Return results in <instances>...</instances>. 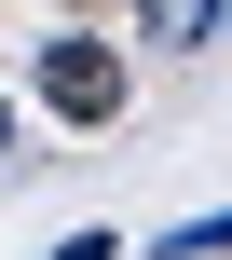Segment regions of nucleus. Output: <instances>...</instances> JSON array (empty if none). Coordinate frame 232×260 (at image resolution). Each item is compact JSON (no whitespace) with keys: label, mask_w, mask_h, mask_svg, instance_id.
I'll return each instance as SVG.
<instances>
[{"label":"nucleus","mask_w":232,"mask_h":260,"mask_svg":"<svg viewBox=\"0 0 232 260\" xmlns=\"http://www.w3.org/2000/svg\"><path fill=\"white\" fill-rule=\"evenodd\" d=\"M232 27V0H137V41H178V55H191V41H219Z\"/></svg>","instance_id":"2"},{"label":"nucleus","mask_w":232,"mask_h":260,"mask_svg":"<svg viewBox=\"0 0 232 260\" xmlns=\"http://www.w3.org/2000/svg\"><path fill=\"white\" fill-rule=\"evenodd\" d=\"M0 151H14V96H0Z\"/></svg>","instance_id":"5"},{"label":"nucleus","mask_w":232,"mask_h":260,"mask_svg":"<svg viewBox=\"0 0 232 260\" xmlns=\"http://www.w3.org/2000/svg\"><path fill=\"white\" fill-rule=\"evenodd\" d=\"M55 260H123V233H68V247H55Z\"/></svg>","instance_id":"4"},{"label":"nucleus","mask_w":232,"mask_h":260,"mask_svg":"<svg viewBox=\"0 0 232 260\" xmlns=\"http://www.w3.org/2000/svg\"><path fill=\"white\" fill-rule=\"evenodd\" d=\"M27 96L55 110V123H123V55L96 41V27H41V55H27Z\"/></svg>","instance_id":"1"},{"label":"nucleus","mask_w":232,"mask_h":260,"mask_svg":"<svg viewBox=\"0 0 232 260\" xmlns=\"http://www.w3.org/2000/svg\"><path fill=\"white\" fill-rule=\"evenodd\" d=\"M164 260H232V206H219V219H191V233H164Z\"/></svg>","instance_id":"3"}]
</instances>
